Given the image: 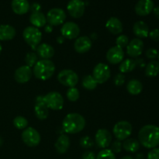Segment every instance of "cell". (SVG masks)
Instances as JSON below:
<instances>
[{"mask_svg": "<svg viewBox=\"0 0 159 159\" xmlns=\"http://www.w3.org/2000/svg\"><path fill=\"white\" fill-rule=\"evenodd\" d=\"M121 159H134V158H132L131 156H130V155H126V156L123 157V158Z\"/></svg>", "mask_w": 159, "mask_h": 159, "instance_id": "c3c4849f", "label": "cell"}, {"mask_svg": "<svg viewBox=\"0 0 159 159\" xmlns=\"http://www.w3.org/2000/svg\"><path fill=\"white\" fill-rule=\"evenodd\" d=\"M30 22L33 26L37 28L43 27L47 24V18L46 16L41 12H32L30 16Z\"/></svg>", "mask_w": 159, "mask_h": 159, "instance_id": "484cf974", "label": "cell"}, {"mask_svg": "<svg viewBox=\"0 0 159 159\" xmlns=\"http://www.w3.org/2000/svg\"><path fill=\"white\" fill-rule=\"evenodd\" d=\"M79 143H80L81 147L85 149L90 148L93 147V144H94V142H93V139L89 136L82 137V138L80 139V142Z\"/></svg>", "mask_w": 159, "mask_h": 159, "instance_id": "d590c367", "label": "cell"}, {"mask_svg": "<svg viewBox=\"0 0 159 159\" xmlns=\"http://www.w3.org/2000/svg\"><path fill=\"white\" fill-rule=\"evenodd\" d=\"M153 12L155 14V16L159 20V6H157V7H155L153 9Z\"/></svg>", "mask_w": 159, "mask_h": 159, "instance_id": "f6af8a7d", "label": "cell"}, {"mask_svg": "<svg viewBox=\"0 0 159 159\" xmlns=\"http://www.w3.org/2000/svg\"><path fill=\"white\" fill-rule=\"evenodd\" d=\"M155 8L153 0H139L135 6V12L140 16L149 15Z\"/></svg>", "mask_w": 159, "mask_h": 159, "instance_id": "9a60e30c", "label": "cell"}, {"mask_svg": "<svg viewBox=\"0 0 159 159\" xmlns=\"http://www.w3.org/2000/svg\"><path fill=\"white\" fill-rule=\"evenodd\" d=\"M124 52L123 48L114 46L108 50L107 53V59L112 65L121 63L124 60Z\"/></svg>", "mask_w": 159, "mask_h": 159, "instance_id": "2e32d148", "label": "cell"}, {"mask_svg": "<svg viewBox=\"0 0 159 159\" xmlns=\"http://www.w3.org/2000/svg\"><path fill=\"white\" fill-rule=\"evenodd\" d=\"M56 151L59 154H65L70 147V139L66 134H61L58 137L54 144Z\"/></svg>", "mask_w": 159, "mask_h": 159, "instance_id": "cb8c5ba5", "label": "cell"}, {"mask_svg": "<svg viewBox=\"0 0 159 159\" xmlns=\"http://www.w3.org/2000/svg\"><path fill=\"white\" fill-rule=\"evenodd\" d=\"M129 43V39L127 37V36L122 34V35H120L116 39V46L120 47L121 48H127V44Z\"/></svg>", "mask_w": 159, "mask_h": 159, "instance_id": "8d00e7d4", "label": "cell"}, {"mask_svg": "<svg viewBox=\"0 0 159 159\" xmlns=\"http://www.w3.org/2000/svg\"><path fill=\"white\" fill-rule=\"evenodd\" d=\"M158 59H159V52H158Z\"/></svg>", "mask_w": 159, "mask_h": 159, "instance_id": "816d5d0a", "label": "cell"}, {"mask_svg": "<svg viewBox=\"0 0 159 159\" xmlns=\"http://www.w3.org/2000/svg\"><path fill=\"white\" fill-rule=\"evenodd\" d=\"M136 66L137 64L134 60L130 58H127L121 62L119 67V70L120 71V73L125 74V73L131 72L132 71H134V70L135 69Z\"/></svg>", "mask_w": 159, "mask_h": 159, "instance_id": "f1b7e54d", "label": "cell"}, {"mask_svg": "<svg viewBox=\"0 0 159 159\" xmlns=\"http://www.w3.org/2000/svg\"><path fill=\"white\" fill-rule=\"evenodd\" d=\"M61 34L62 37L68 40L77 39L80 34V28L79 25L74 22H67L62 25Z\"/></svg>", "mask_w": 159, "mask_h": 159, "instance_id": "8fae6325", "label": "cell"}, {"mask_svg": "<svg viewBox=\"0 0 159 159\" xmlns=\"http://www.w3.org/2000/svg\"><path fill=\"white\" fill-rule=\"evenodd\" d=\"M43 102L48 109L52 110H60L64 107V99L57 92H51L43 96Z\"/></svg>", "mask_w": 159, "mask_h": 159, "instance_id": "52a82bcc", "label": "cell"}, {"mask_svg": "<svg viewBox=\"0 0 159 159\" xmlns=\"http://www.w3.org/2000/svg\"><path fill=\"white\" fill-rule=\"evenodd\" d=\"M144 43L141 39L134 38L130 40L127 46V54L131 57H138L142 54Z\"/></svg>", "mask_w": 159, "mask_h": 159, "instance_id": "5bb4252c", "label": "cell"}, {"mask_svg": "<svg viewBox=\"0 0 159 159\" xmlns=\"http://www.w3.org/2000/svg\"><path fill=\"white\" fill-rule=\"evenodd\" d=\"M127 90L130 94L137 96L142 92L143 85L138 79H132L127 83Z\"/></svg>", "mask_w": 159, "mask_h": 159, "instance_id": "4316f807", "label": "cell"}, {"mask_svg": "<svg viewBox=\"0 0 159 159\" xmlns=\"http://www.w3.org/2000/svg\"><path fill=\"white\" fill-rule=\"evenodd\" d=\"M95 141L100 148L106 149L110 145L112 141V134L107 129H99L95 136Z\"/></svg>", "mask_w": 159, "mask_h": 159, "instance_id": "4fadbf2b", "label": "cell"}, {"mask_svg": "<svg viewBox=\"0 0 159 159\" xmlns=\"http://www.w3.org/2000/svg\"><path fill=\"white\" fill-rule=\"evenodd\" d=\"M2 144V138H0V146H1Z\"/></svg>", "mask_w": 159, "mask_h": 159, "instance_id": "f907efd6", "label": "cell"}, {"mask_svg": "<svg viewBox=\"0 0 159 159\" xmlns=\"http://www.w3.org/2000/svg\"><path fill=\"white\" fill-rule=\"evenodd\" d=\"M85 120L79 113H68L62 122V128L67 134H78L84 130L85 127Z\"/></svg>", "mask_w": 159, "mask_h": 159, "instance_id": "7a4b0ae2", "label": "cell"}, {"mask_svg": "<svg viewBox=\"0 0 159 159\" xmlns=\"http://www.w3.org/2000/svg\"><path fill=\"white\" fill-rule=\"evenodd\" d=\"M96 159H116V155L110 149H102L98 153Z\"/></svg>", "mask_w": 159, "mask_h": 159, "instance_id": "836d02e7", "label": "cell"}, {"mask_svg": "<svg viewBox=\"0 0 159 159\" xmlns=\"http://www.w3.org/2000/svg\"><path fill=\"white\" fill-rule=\"evenodd\" d=\"M57 41L58 43H64V41H65V37H63L62 36H60V37H58L57 38Z\"/></svg>", "mask_w": 159, "mask_h": 159, "instance_id": "7dc6e473", "label": "cell"}, {"mask_svg": "<svg viewBox=\"0 0 159 159\" xmlns=\"http://www.w3.org/2000/svg\"><path fill=\"white\" fill-rule=\"evenodd\" d=\"M57 80L64 86L72 88L79 82V76L73 70L64 69L57 75Z\"/></svg>", "mask_w": 159, "mask_h": 159, "instance_id": "8992f818", "label": "cell"}, {"mask_svg": "<svg viewBox=\"0 0 159 159\" xmlns=\"http://www.w3.org/2000/svg\"><path fill=\"white\" fill-rule=\"evenodd\" d=\"M46 18L47 22L51 26H59L65 23L66 20V13L60 8H53L48 11Z\"/></svg>", "mask_w": 159, "mask_h": 159, "instance_id": "30bf717a", "label": "cell"}, {"mask_svg": "<svg viewBox=\"0 0 159 159\" xmlns=\"http://www.w3.org/2000/svg\"><path fill=\"white\" fill-rule=\"evenodd\" d=\"M132 125L127 120H121L116 123L113 129V133L118 141H125L132 134Z\"/></svg>", "mask_w": 159, "mask_h": 159, "instance_id": "5b68a950", "label": "cell"}, {"mask_svg": "<svg viewBox=\"0 0 159 159\" xmlns=\"http://www.w3.org/2000/svg\"><path fill=\"white\" fill-rule=\"evenodd\" d=\"M85 5L82 0H71L67 5V10L71 17L81 18L84 15Z\"/></svg>", "mask_w": 159, "mask_h": 159, "instance_id": "7c38bea8", "label": "cell"}, {"mask_svg": "<svg viewBox=\"0 0 159 159\" xmlns=\"http://www.w3.org/2000/svg\"><path fill=\"white\" fill-rule=\"evenodd\" d=\"M106 27L109 32L114 35H118L123 31V24L120 20L116 17H111L109 19L106 23Z\"/></svg>", "mask_w": 159, "mask_h": 159, "instance_id": "7402d4cb", "label": "cell"}, {"mask_svg": "<svg viewBox=\"0 0 159 159\" xmlns=\"http://www.w3.org/2000/svg\"><path fill=\"white\" fill-rule=\"evenodd\" d=\"M22 140L28 147L34 148L39 145L40 142V135L39 132L34 127H27L22 133Z\"/></svg>", "mask_w": 159, "mask_h": 159, "instance_id": "ba28073f", "label": "cell"}, {"mask_svg": "<svg viewBox=\"0 0 159 159\" xmlns=\"http://www.w3.org/2000/svg\"><path fill=\"white\" fill-rule=\"evenodd\" d=\"M96 155L93 152L87 151L85 153H83L82 156V159H96Z\"/></svg>", "mask_w": 159, "mask_h": 159, "instance_id": "7bdbcfd3", "label": "cell"}, {"mask_svg": "<svg viewBox=\"0 0 159 159\" xmlns=\"http://www.w3.org/2000/svg\"><path fill=\"white\" fill-rule=\"evenodd\" d=\"M2 47L1 43H0V54H1V52H2Z\"/></svg>", "mask_w": 159, "mask_h": 159, "instance_id": "681fc988", "label": "cell"}, {"mask_svg": "<svg viewBox=\"0 0 159 159\" xmlns=\"http://www.w3.org/2000/svg\"><path fill=\"white\" fill-rule=\"evenodd\" d=\"M147 159H159V148L152 149L148 154Z\"/></svg>", "mask_w": 159, "mask_h": 159, "instance_id": "60d3db41", "label": "cell"}, {"mask_svg": "<svg viewBox=\"0 0 159 159\" xmlns=\"http://www.w3.org/2000/svg\"><path fill=\"white\" fill-rule=\"evenodd\" d=\"M53 30V28H52V26H51L50 24L48 25H46L45 26V31H46V33H51Z\"/></svg>", "mask_w": 159, "mask_h": 159, "instance_id": "bcb514c9", "label": "cell"}, {"mask_svg": "<svg viewBox=\"0 0 159 159\" xmlns=\"http://www.w3.org/2000/svg\"><path fill=\"white\" fill-rule=\"evenodd\" d=\"M38 61H37V54L34 52H29L26 54V57H25V62H26V65L29 66L30 68L34 67L36 63Z\"/></svg>", "mask_w": 159, "mask_h": 159, "instance_id": "e575fe53", "label": "cell"}, {"mask_svg": "<svg viewBox=\"0 0 159 159\" xmlns=\"http://www.w3.org/2000/svg\"><path fill=\"white\" fill-rule=\"evenodd\" d=\"M148 36L152 40H154V41L155 42H158L159 41V30L158 29L152 30L151 32H149Z\"/></svg>", "mask_w": 159, "mask_h": 159, "instance_id": "b9f144b4", "label": "cell"}, {"mask_svg": "<svg viewBox=\"0 0 159 159\" xmlns=\"http://www.w3.org/2000/svg\"><path fill=\"white\" fill-rule=\"evenodd\" d=\"M32 75L33 71L31 68H30L27 65H23L16 70L14 78L18 83L23 84L30 80Z\"/></svg>", "mask_w": 159, "mask_h": 159, "instance_id": "e0dca14e", "label": "cell"}, {"mask_svg": "<svg viewBox=\"0 0 159 159\" xmlns=\"http://www.w3.org/2000/svg\"><path fill=\"white\" fill-rule=\"evenodd\" d=\"M138 141L144 148L153 149L159 145V127L152 124L144 125L138 132Z\"/></svg>", "mask_w": 159, "mask_h": 159, "instance_id": "6da1fadb", "label": "cell"}, {"mask_svg": "<svg viewBox=\"0 0 159 159\" xmlns=\"http://www.w3.org/2000/svg\"><path fill=\"white\" fill-rule=\"evenodd\" d=\"M159 74V62L152 61L145 67V75L148 77L154 78Z\"/></svg>", "mask_w": 159, "mask_h": 159, "instance_id": "f546056e", "label": "cell"}, {"mask_svg": "<svg viewBox=\"0 0 159 159\" xmlns=\"http://www.w3.org/2000/svg\"><path fill=\"white\" fill-rule=\"evenodd\" d=\"M11 7L16 14L23 15L29 12L30 3L27 0H12Z\"/></svg>", "mask_w": 159, "mask_h": 159, "instance_id": "44dd1931", "label": "cell"}, {"mask_svg": "<svg viewBox=\"0 0 159 159\" xmlns=\"http://www.w3.org/2000/svg\"><path fill=\"white\" fill-rule=\"evenodd\" d=\"M113 82H114L115 85H116V86H121L125 82V75L124 74H122V73H119V74H117L114 77Z\"/></svg>", "mask_w": 159, "mask_h": 159, "instance_id": "f35d334b", "label": "cell"}, {"mask_svg": "<svg viewBox=\"0 0 159 159\" xmlns=\"http://www.w3.org/2000/svg\"><path fill=\"white\" fill-rule=\"evenodd\" d=\"M37 54L42 59L50 60L54 55V49L48 43H40L36 48Z\"/></svg>", "mask_w": 159, "mask_h": 159, "instance_id": "ffe728a7", "label": "cell"}, {"mask_svg": "<svg viewBox=\"0 0 159 159\" xmlns=\"http://www.w3.org/2000/svg\"><path fill=\"white\" fill-rule=\"evenodd\" d=\"M23 37L25 42L30 46L33 50H36L42 40V33L38 28L33 26H27L23 30Z\"/></svg>", "mask_w": 159, "mask_h": 159, "instance_id": "277c9868", "label": "cell"}, {"mask_svg": "<svg viewBox=\"0 0 159 159\" xmlns=\"http://www.w3.org/2000/svg\"><path fill=\"white\" fill-rule=\"evenodd\" d=\"M66 96L68 98V99L71 102H75L78 99H79V91L77 88L75 87H72V88H69L67 91Z\"/></svg>", "mask_w": 159, "mask_h": 159, "instance_id": "d6a6232c", "label": "cell"}, {"mask_svg": "<svg viewBox=\"0 0 159 159\" xmlns=\"http://www.w3.org/2000/svg\"><path fill=\"white\" fill-rule=\"evenodd\" d=\"M110 68L107 64L99 63L95 66L93 71V76L98 84L107 82L110 78Z\"/></svg>", "mask_w": 159, "mask_h": 159, "instance_id": "9c48e42d", "label": "cell"}, {"mask_svg": "<svg viewBox=\"0 0 159 159\" xmlns=\"http://www.w3.org/2000/svg\"><path fill=\"white\" fill-rule=\"evenodd\" d=\"M13 125L19 130H24L28 125V120L22 116H17L13 120Z\"/></svg>", "mask_w": 159, "mask_h": 159, "instance_id": "1f68e13d", "label": "cell"}, {"mask_svg": "<svg viewBox=\"0 0 159 159\" xmlns=\"http://www.w3.org/2000/svg\"><path fill=\"white\" fill-rule=\"evenodd\" d=\"M82 86H83L85 89H88V90L95 89L98 85L96 81L95 80L93 76L91 75H85V77L83 78V79H82Z\"/></svg>", "mask_w": 159, "mask_h": 159, "instance_id": "4dcf8cb0", "label": "cell"}, {"mask_svg": "<svg viewBox=\"0 0 159 159\" xmlns=\"http://www.w3.org/2000/svg\"><path fill=\"white\" fill-rule=\"evenodd\" d=\"M123 148V144L121 143L120 141H113V144H111V148L110 150L113 152V153H120L122 151Z\"/></svg>", "mask_w": 159, "mask_h": 159, "instance_id": "74e56055", "label": "cell"}, {"mask_svg": "<svg viewBox=\"0 0 159 159\" xmlns=\"http://www.w3.org/2000/svg\"><path fill=\"white\" fill-rule=\"evenodd\" d=\"M133 32L138 38H146L148 37L149 27L144 21H138L134 24Z\"/></svg>", "mask_w": 159, "mask_h": 159, "instance_id": "603a6c76", "label": "cell"}, {"mask_svg": "<svg viewBox=\"0 0 159 159\" xmlns=\"http://www.w3.org/2000/svg\"><path fill=\"white\" fill-rule=\"evenodd\" d=\"M16 31L10 25H0V40H11L16 37Z\"/></svg>", "mask_w": 159, "mask_h": 159, "instance_id": "d4e9b609", "label": "cell"}, {"mask_svg": "<svg viewBox=\"0 0 159 159\" xmlns=\"http://www.w3.org/2000/svg\"><path fill=\"white\" fill-rule=\"evenodd\" d=\"M92 45L93 43L91 39L86 36H82L76 39L74 43V48L76 52L79 54H85L91 49Z\"/></svg>", "mask_w": 159, "mask_h": 159, "instance_id": "ac0fdd59", "label": "cell"}, {"mask_svg": "<svg viewBox=\"0 0 159 159\" xmlns=\"http://www.w3.org/2000/svg\"><path fill=\"white\" fill-rule=\"evenodd\" d=\"M55 71V65L51 60L38 61L34 65L33 74L39 80L46 81L51 79Z\"/></svg>", "mask_w": 159, "mask_h": 159, "instance_id": "3957f363", "label": "cell"}, {"mask_svg": "<svg viewBox=\"0 0 159 159\" xmlns=\"http://www.w3.org/2000/svg\"><path fill=\"white\" fill-rule=\"evenodd\" d=\"M34 112L37 119L40 120H46L49 115V109L47 107L46 104L43 102V96H39L37 98Z\"/></svg>", "mask_w": 159, "mask_h": 159, "instance_id": "d6986e66", "label": "cell"}, {"mask_svg": "<svg viewBox=\"0 0 159 159\" xmlns=\"http://www.w3.org/2000/svg\"><path fill=\"white\" fill-rule=\"evenodd\" d=\"M30 9L32 11V12H40V9H41V6H40L39 3L34 2L30 6Z\"/></svg>", "mask_w": 159, "mask_h": 159, "instance_id": "ee69618b", "label": "cell"}, {"mask_svg": "<svg viewBox=\"0 0 159 159\" xmlns=\"http://www.w3.org/2000/svg\"><path fill=\"white\" fill-rule=\"evenodd\" d=\"M139 141L134 138H127L123 143V148L127 152L130 153H135L138 152L140 148Z\"/></svg>", "mask_w": 159, "mask_h": 159, "instance_id": "83f0119b", "label": "cell"}, {"mask_svg": "<svg viewBox=\"0 0 159 159\" xmlns=\"http://www.w3.org/2000/svg\"><path fill=\"white\" fill-rule=\"evenodd\" d=\"M158 56V51L155 48H149L146 51V57L151 60L157 58Z\"/></svg>", "mask_w": 159, "mask_h": 159, "instance_id": "ab89813d", "label": "cell"}]
</instances>
